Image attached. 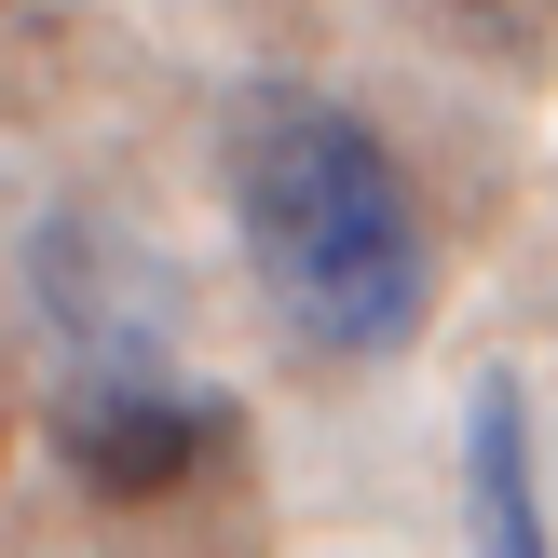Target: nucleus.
I'll return each mask as SVG.
<instances>
[{
    "mask_svg": "<svg viewBox=\"0 0 558 558\" xmlns=\"http://www.w3.org/2000/svg\"><path fill=\"white\" fill-rule=\"evenodd\" d=\"M245 245H259L272 300L300 314V341H327V354L423 341L436 245H423L409 178L381 163L368 123H341L314 96H272L245 123Z\"/></svg>",
    "mask_w": 558,
    "mask_h": 558,
    "instance_id": "nucleus-1",
    "label": "nucleus"
},
{
    "mask_svg": "<svg viewBox=\"0 0 558 558\" xmlns=\"http://www.w3.org/2000/svg\"><path fill=\"white\" fill-rule=\"evenodd\" d=\"M54 450H69V477L96 490V505H163V490L205 477L218 409L178 396L163 368H82L69 396H54Z\"/></svg>",
    "mask_w": 558,
    "mask_h": 558,
    "instance_id": "nucleus-2",
    "label": "nucleus"
},
{
    "mask_svg": "<svg viewBox=\"0 0 558 558\" xmlns=\"http://www.w3.org/2000/svg\"><path fill=\"white\" fill-rule=\"evenodd\" d=\"M27 272H41V327H69L82 368H150V341H163V314H178V287H163V272L136 259L109 218H54Z\"/></svg>",
    "mask_w": 558,
    "mask_h": 558,
    "instance_id": "nucleus-3",
    "label": "nucleus"
},
{
    "mask_svg": "<svg viewBox=\"0 0 558 558\" xmlns=\"http://www.w3.org/2000/svg\"><path fill=\"white\" fill-rule=\"evenodd\" d=\"M463 518H477V558H558L545 532V463H532V396L505 368L463 409Z\"/></svg>",
    "mask_w": 558,
    "mask_h": 558,
    "instance_id": "nucleus-4",
    "label": "nucleus"
}]
</instances>
